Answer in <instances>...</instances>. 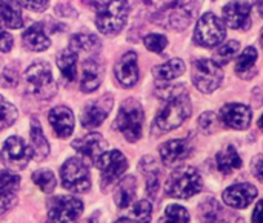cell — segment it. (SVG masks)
Listing matches in <instances>:
<instances>
[{
    "mask_svg": "<svg viewBox=\"0 0 263 223\" xmlns=\"http://www.w3.org/2000/svg\"><path fill=\"white\" fill-rule=\"evenodd\" d=\"M146 5L151 22L170 31L186 29L199 8L197 0H146Z\"/></svg>",
    "mask_w": 263,
    "mask_h": 223,
    "instance_id": "1",
    "label": "cell"
},
{
    "mask_svg": "<svg viewBox=\"0 0 263 223\" xmlns=\"http://www.w3.org/2000/svg\"><path fill=\"white\" fill-rule=\"evenodd\" d=\"M96 11V26L105 35H116L123 29L129 15L126 0H89Z\"/></svg>",
    "mask_w": 263,
    "mask_h": 223,
    "instance_id": "2",
    "label": "cell"
},
{
    "mask_svg": "<svg viewBox=\"0 0 263 223\" xmlns=\"http://www.w3.org/2000/svg\"><path fill=\"white\" fill-rule=\"evenodd\" d=\"M203 188L202 177L194 166L183 165L171 173L165 185V194L173 199L186 200L199 194Z\"/></svg>",
    "mask_w": 263,
    "mask_h": 223,
    "instance_id": "3",
    "label": "cell"
},
{
    "mask_svg": "<svg viewBox=\"0 0 263 223\" xmlns=\"http://www.w3.org/2000/svg\"><path fill=\"white\" fill-rule=\"evenodd\" d=\"M26 92L39 100H48L55 96L57 83L52 77L51 68L45 62L32 63L23 74Z\"/></svg>",
    "mask_w": 263,
    "mask_h": 223,
    "instance_id": "4",
    "label": "cell"
},
{
    "mask_svg": "<svg viewBox=\"0 0 263 223\" xmlns=\"http://www.w3.org/2000/svg\"><path fill=\"white\" fill-rule=\"evenodd\" d=\"M143 119L145 116L142 105L136 99H126L114 120V129L122 133L128 142L134 143L142 137Z\"/></svg>",
    "mask_w": 263,
    "mask_h": 223,
    "instance_id": "5",
    "label": "cell"
},
{
    "mask_svg": "<svg viewBox=\"0 0 263 223\" xmlns=\"http://www.w3.org/2000/svg\"><path fill=\"white\" fill-rule=\"evenodd\" d=\"M191 113H193L191 100L188 97V92H185L174 99L166 100V105L157 114L154 125L160 131H173L179 128L191 116Z\"/></svg>",
    "mask_w": 263,
    "mask_h": 223,
    "instance_id": "6",
    "label": "cell"
},
{
    "mask_svg": "<svg viewBox=\"0 0 263 223\" xmlns=\"http://www.w3.org/2000/svg\"><path fill=\"white\" fill-rule=\"evenodd\" d=\"M191 80L200 92L210 94L220 86L223 80V71L220 65L211 59H197L193 62Z\"/></svg>",
    "mask_w": 263,
    "mask_h": 223,
    "instance_id": "7",
    "label": "cell"
},
{
    "mask_svg": "<svg viewBox=\"0 0 263 223\" xmlns=\"http://www.w3.org/2000/svg\"><path fill=\"white\" fill-rule=\"evenodd\" d=\"M225 35H227L225 22L213 12H205L196 25L194 42L205 48H214L223 42Z\"/></svg>",
    "mask_w": 263,
    "mask_h": 223,
    "instance_id": "8",
    "label": "cell"
},
{
    "mask_svg": "<svg viewBox=\"0 0 263 223\" xmlns=\"http://www.w3.org/2000/svg\"><path fill=\"white\" fill-rule=\"evenodd\" d=\"M89 166L80 157L68 159L60 168L62 185L71 193H85L91 187Z\"/></svg>",
    "mask_w": 263,
    "mask_h": 223,
    "instance_id": "9",
    "label": "cell"
},
{
    "mask_svg": "<svg viewBox=\"0 0 263 223\" xmlns=\"http://www.w3.org/2000/svg\"><path fill=\"white\" fill-rule=\"evenodd\" d=\"M96 166L102 171L100 174L102 190L108 191L112 185H116L122 179L123 173L128 170V160L120 151L112 150V151H106L99 159Z\"/></svg>",
    "mask_w": 263,
    "mask_h": 223,
    "instance_id": "10",
    "label": "cell"
},
{
    "mask_svg": "<svg viewBox=\"0 0 263 223\" xmlns=\"http://www.w3.org/2000/svg\"><path fill=\"white\" fill-rule=\"evenodd\" d=\"M48 208V223H77L83 213V203L71 196L52 197Z\"/></svg>",
    "mask_w": 263,
    "mask_h": 223,
    "instance_id": "11",
    "label": "cell"
},
{
    "mask_svg": "<svg viewBox=\"0 0 263 223\" xmlns=\"http://www.w3.org/2000/svg\"><path fill=\"white\" fill-rule=\"evenodd\" d=\"M31 157H32L31 148L18 136L8 137L0 151L2 163L11 170H23Z\"/></svg>",
    "mask_w": 263,
    "mask_h": 223,
    "instance_id": "12",
    "label": "cell"
},
{
    "mask_svg": "<svg viewBox=\"0 0 263 223\" xmlns=\"http://www.w3.org/2000/svg\"><path fill=\"white\" fill-rule=\"evenodd\" d=\"M72 148L77 151L79 157L88 165L96 166L99 159L106 153V142L99 133L86 134L82 139H77L72 142Z\"/></svg>",
    "mask_w": 263,
    "mask_h": 223,
    "instance_id": "13",
    "label": "cell"
},
{
    "mask_svg": "<svg viewBox=\"0 0 263 223\" xmlns=\"http://www.w3.org/2000/svg\"><path fill=\"white\" fill-rule=\"evenodd\" d=\"M112 103H114V100L109 94H105L103 97H100L94 102H89L83 108L82 116H80L82 126L89 128V129L100 126L106 120V117L112 108Z\"/></svg>",
    "mask_w": 263,
    "mask_h": 223,
    "instance_id": "14",
    "label": "cell"
},
{
    "mask_svg": "<svg viewBox=\"0 0 263 223\" xmlns=\"http://www.w3.org/2000/svg\"><path fill=\"white\" fill-rule=\"evenodd\" d=\"M219 119L225 126L237 129V131H243L250 128L251 125L253 111L247 105H242V103H228L222 106L219 113Z\"/></svg>",
    "mask_w": 263,
    "mask_h": 223,
    "instance_id": "15",
    "label": "cell"
},
{
    "mask_svg": "<svg viewBox=\"0 0 263 223\" xmlns=\"http://www.w3.org/2000/svg\"><path fill=\"white\" fill-rule=\"evenodd\" d=\"M223 22L233 29H248L251 25V5L242 0H231L223 6Z\"/></svg>",
    "mask_w": 263,
    "mask_h": 223,
    "instance_id": "16",
    "label": "cell"
},
{
    "mask_svg": "<svg viewBox=\"0 0 263 223\" xmlns=\"http://www.w3.org/2000/svg\"><path fill=\"white\" fill-rule=\"evenodd\" d=\"M114 74L117 82L123 88H131L139 80V65H137V54L134 51L125 52L114 66Z\"/></svg>",
    "mask_w": 263,
    "mask_h": 223,
    "instance_id": "17",
    "label": "cell"
},
{
    "mask_svg": "<svg viewBox=\"0 0 263 223\" xmlns=\"http://www.w3.org/2000/svg\"><path fill=\"white\" fill-rule=\"evenodd\" d=\"M257 197V188L251 183H236L223 191V200L234 210H243Z\"/></svg>",
    "mask_w": 263,
    "mask_h": 223,
    "instance_id": "18",
    "label": "cell"
},
{
    "mask_svg": "<svg viewBox=\"0 0 263 223\" xmlns=\"http://www.w3.org/2000/svg\"><path fill=\"white\" fill-rule=\"evenodd\" d=\"M105 66L97 57H88L82 65L80 89L86 94L94 92L103 80Z\"/></svg>",
    "mask_w": 263,
    "mask_h": 223,
    "instance_id": "19",
    "label": "cell"
},
{
    "mask_svg": "<svg viewBox=\"0 0 263 223\" xmlns=\"http://www.w3.org/2000/svg\"><path fill=\"white\" fill-rule=\"evenodd\" d=\"M48 120L57 137L66 139L74 131V114L68 106H55L49 111Z\"/></svg>",
    "mask_w": 263,
    "mask_h": 223,
    "instance_id": "20",
    "label": "cell"
},
{
    "mask_svg": "<svg viewBox=\"0 0 263 223\" xmlns=\"http://www.w3.org/2000/svg\"><path fill=\"white\" fill-rule=\"evenodd\" d=\"M162 162L166 166H171L183 159H186L191 153V146L190 142L185 139H176V140H170L166 143H163L159 150Z\"/></svg>",
    "mask_w": 263,
    "mask_h": 223,
    "instance_id": "21",
    "label": "cell"
},
{
    "mask_svg": "<svg viewBox=\"0 0 263 223\" xmlns=\"http://www.w3.org/2000/svg\"><path fill=\"white\" fill-rule=\"evenodd\" d=\"M23 25V17L18 2L0 0V31L3 28L18 29Z\"/></svg>",
    "mask_w": 263,
    "mask_h": 223,
    "instance_id": "22",
    "label": "cell"
},
{
    "mask_svg": "<svg viewBox=\"0 0 263 223\" xmlns=\"http://www.w3.org/2000/svg\"><path fill=\"white\" fill-rule=\"evenodd\" d=\"M23 46L29 51H45L51 46V40L49 37L45 34L43 25L42 23H35L32 26H29L25 32H23Z\"/></svg>",
    "mask_w": 263,
    "mask_h": 223,
    "instance_id": "23",
    "label": "cell"
},
{
    "mask_svg": "<svg viewBox=\"0 0 263 223\" xmlns=\"http://www.w3.org/2000/svg\"><path fill=\"white\" fill-rule=\"evenodd\" d=\"M29 143H31V151L32 157L40 162L48 157L49 154V143L42 131V126L37 119H31V131H29Z\"/></svg>",
    "mask_w": 263,
    "mask_h": 223,
    "instance_id": "24",
    "label": "cell"
},
{
    "mask_svg": "<svg viewBox=\"0 0 263 223\" xmlns=\"http://www.w3.org/2000/svg\"><path fill=\"white\" fill-rule=\"evenodd\" d=\"M216 163H217L219 171L223 174H231V173L242 168V159H240L237 150L231 145L217 153Z\"/></svg>",
    "mask_w": 263,
    "mask_h": 223,
    "instance_id": "25",
    "label": "cell"
},
{
    "mask_svg": "<svg viewBox=\"0 0 263 223\" xmlns=\"http://www.w3.org/2000/svg\"><path fill=\"white\" fill-rule=\"evenodd\" d=\"M185 69H186V66H185V62L182 59H171L166 63L154 66L153 74H154V77L157 80L170 82V80H174V79L180 77L185 72Z\"/></svg>",
    "mask_w": 263,
    "mask_h": 223,
    "instance_id": "26",
    "label": "cell"
},
{
    "mask_svg": "<svg viewBox=\"0 0 263 223\" xmlns=\"http://www.w3.org/2000/svg\"><path fill=\"white\" fill-rule=\"evenodd\" d=\"M77 59L79 54L66 48L57 54V66L62 71V76L66 82H74L77 77Z\"/></svg>",
    "mask_w": 263,
    "mask_h": 223,
    "instance_id": "27",
    "label": "cell"
},
{
    "mask_svg": "<svg viewBox=\"0 0 263 223\" xmlns=\"http://www.w3.org/2000/svg\"><path fill=\"white\" fill-rule=\"evenodd\" d=\"M136 190H137V182L133 176H128L122 182H119V187L114 193L116 205L122 210L128 208L136 197Z\"/></svg>",
    "mask_w": 263,
    "mask_h": 223,
    "instance_id": "28",
    "label": "cell"
},
{
    "mask_svg": "<svg viewBox=\"0 0 263 223\" xmlns=\"http://www.w3.org/2000/svg\"><path fill=\"white\" fill-rule=\"evenodd\" d=\"M140 170L146 177V194L149 197H154L160 187V171L153 157H143L140 162Z\"/></svg>",
    "mask_w": 263,
    "mask_h": 223,
    "instance_id": "29",
    "label": "cell"
},
{
    "mask_svg": "<svg viewBox=\"0 0 263 223\" xmlns=\"http://www.w3.org/2000/svg\"><path fill=\"white\" fill-rule=\"evenodd\" d=\"M256 62H257V51L254 46H248L245 48L239 59H237V63H236V72L239 77L242 79H251L256 72L254 66H256Z\"/></svg>",
    "mask_w": 263,
    "mask_h": 223,
    "instance_id": "30",
    "label": "cell"
},
{
    "mask_svg": "<svg viewBox=\"0 0 263 223\" xmlns=\"http://www.w3.org/2000/svg\"><path fill=\"white\" fill-rule=\"evenodd\" d=\"M100 40L97 35L94 34H85V32H79L74 34L69 40V49H72L74 52H88L92 54L100 48Z\"/></svg>",
    "mask_w": 263,
    "mask_h": 223,
    "instance_id": "31",
    "label": "cell"
},
{
    "mask_svg": "<svg viewBox=\"0 0 263 223\" xmlns=\"http://www.w3.org/2000/svg\"><path fill=\"white\" fill-rule=\"evenodd\" d=\"M223 216L222 207L214 199H206L199 205V219L202 223H217Z\"/></svg>",
    "mask_w": 263,
    "mask_h": 223,
    "instance_id": "32",
    "label": "cell"
},
{
    "mask_svg": "<svg viewBox=\"0 0 263 223\" xmlns=\"http://www.w3.org/2000/svg\"><path fill=\"white\" fill-rule=\"evenodd\" d=\"M239 49H240V43H239L237 40H228L227 43L220 45V46L214 51L213 60H214L217 65H220V66H222V65H227V63H230V62L237 55Z\"/></svg>",
    "mask_w": 263,
    "mask_h": 223,
    "instance_id": "33",
    "label": "cell"
},
{
    "mask_svg": "<svg viewBox=\"0 0 263 223\" xmlns=\"http://www.w3.org/2000/svg\"><path fill=\"white\" fill-rule=\"evenodd\" d=\"M17 117H18L17 108L0 96V131L11 126L17 120Z\"/></svg>",
    "mask_w": 263,
    "mask_h": 223,
    "instance_id": "34",
    "label": "cell"
},
{
    "mask_svg": "<svg viewBox=\"0 0 263 223\" xmlns=\"http://www.w3.org/2000/svg\"><path fill=\"white\" fill-rule=\"evenodd\" d=\"M32 182L46 194L52 193L55 188V177H54L52 171H49V170H39V171L32 173Z\"/></svg>",
    "mask_w": 263,
    "mask_h": 223,
    "instance_id": "35",
    "label": "cell"
},
{
    "mask_svg": "<svg viewBox=\"0 0 263 223\" xmlns=\"http://www.w3.org/2000/svg\"><path fill=\"white\" fill-rule=\"evenodd\" d=\"M159 223H190V214L180 205H170Z\"/></svg>",
    "mask_w": 263,
    "mask_h": 223,
    "instance_id": "36",
    "label": "cell"
},
{
    "mask_svg": "<svg viewBox=\"0 0 263 223\" xmlns=\"http://www.w3.org/2000/svg\"><path fill=\"white\" fill-rule=\"evenodd\" d=\"M131 217L137 223H149L153 217V205L148 200H139L133 210H131Z\"/></svg>",
    "mask_w": 263,
    "mask_h": 223,
    "instance_id": "37",
    "label": "cell"
},
{
    "mask_svg": "<svg viewBox=\"0 0 263 223\" xmlns=\"http://www.w3.org/2000/svg\"><path fill=\"white\" fill-rule=\"evenodd\" d=\"M20 176L11 171H0V193L14 194L18 190Z\"/></svg>",
    "mask_w": 263,
    "mask_h": 223,
    "instance_id": "38",
    "label": "cell"
},
{
    "mask_svg": "<svg viewBox=\"0 0 263 223\" xmlns=\"http://www.w3.org/2000/svg\"><path fill=\"white\" fill-rule=\"evenodd\" d=\"M143 43H145V46H146L149 51H153V52H156V54H162L163 49H165L166 45H168V39H166L165 35H162V34H148V35L143 39Z\"/></svg>",
    "mask_w": 263,
    "mask_h": 223,
    "instance_id": "39",
    "label": "cell"
},
{
    "mask_svg": "<svg viewBox=\"0 0 263 223\" xmlns=\"http://www.w3.org/2000/svg\"><path fill=\"white\" fill-rule=\"evenodd\" d=\"M186 89H185V85H159L156 88V94L157 97H160L162 100H170V99H174L180 94H185Z\"/></svg>",
    "mask_w": 263,
    "mask_h": 223,
    "instance_id": "40",
    "label": "cell"
},
{
    "mask_svg": "<svg viewBox=\"0 0 263 223\" xmlns=\"http://www.w3.org/2000/svg\"><path fill=\"white\" fill-rule=\"evenodd\" d=\"M18 82V65H8L3 72L0 74V85L3 88H11L15 86Z\"/></svg>",
    "mask_w": 263,
    "mask_h": 223,
    "instance_id": "41",
    "label": "cell"
},
{
    "mask_svg": "<svg viewBox=\"0 0 263 223\" xmlns=\"http://www.w3.org/2000/svg\"><path fill=\"white\" fill-rule=\"evenodd\" d=\"M216 123H217V116L213 111H206L199 117V126L206 134H211L216 129Z\"/></svg>",
    "mask_w": 263,
    "mask_h": 223,
    "instance_id": "42",
    "label": "cell"
},
{
    "mask_svg": "<svg viewBox=\"0 0 263 223\" xmlns=\"http://www.w3.org/2000/svg\"><path fill=\"white\" fill-rule=\"evenodd\" d=\"M17 203L15 194H8V193H0V216L14 208Z\"/></svg>",
    "mask_w": 263,
    "mask_h": 223,
    "instance_id": "43",
    "label": "cell"
},
{
    "mask_svg": "<svg viewBox=\"0 0 263 223\" xmlns=\"http://www.w3.org/2000/svg\"><path fill=\"white\" fill-rule=\"evenodd\" d=\"M17 2H18V5L23 6L25 9L39 12V11H43V9L48 6V2H49V0H17Z\"/></svg>",
    "mask_w": 263,
    "mask_h": 223,
    "instance_id": "44",
    "label": "cell"
},
{
    "mask_svg": "<svg viewBox=\"0 0 263 223\" xmlns=\"http://www.w3.org/2000/svg\"><path fill=\"white\" fill-rule=\"evenodd\" d=\"M251 173L257 180H260L263 183V154L256 156L251 160Z\"/></svg>",
    "mask_w": 263,
    "mask_h": 223,
    "instance_id": "45",
    "label": "cell"
},
{
    "mask_svg": "<svg viewBox=\"0 0 263 223\" xmlns=\"http://www.w3.org/2000/svg\"><path fill=\"white\" fill-rule=\"evenodd\" d=\"M14 45L12 35L6 31H0V51L2 52H9Z\"/></svg>",
    "mask_w": 263,
    "mask_h": 223,
    "instance_id": "46",
    "label": "cell"
},
{
    "mask_svg": "<svg viewBox=\"0 0 263 223\" xmlns=\"http://www.w3.org/2000/svg\"><path fill=\"white\" fill-rule=\"evenodd\" d=\"M251 220H253V223H263V199L257 202V205L253 211Z\"/></svg>",
    "mask_w": 263,
    "mask_h": 223,
    "instance_id": "47",
    "label": "cell"
},
{
    "mask_svg": "<svg viewBox=\"0 0 263 223\" xmlns=\"http://www.w3.org/2000/svg\"><path fill=\"white\" fill-rule=\"evenodd\" d=\"M99 219H100V213H94L91 217H88L86 220H83V222L80 223H99Z\"/></svg>",
    "mask_w": 263,
    "mask_h": 223,
    "instance_id": "48",
    "label": "cell"
},
{
    "mask_svg": "<svg viewBox=\"0 0 263 223\" xmlns=\"http://www.w3.org/2000/svg\"><path fill=\"white\" fill-rule=\"evenodd\" d=\"M254 8L260 15H263V0H254Z\"/></svg>",
    "mask_w": 263,
    "mask_h": 223,
    "instance_id": "49",
    "label": "cell"
},
{
    "mask_svg": "<svg viewBox=\"0 0 263 223\" xmlns=\"http://www.w3.org/2000/svg\"><path fill=\"white\" fill-rule=\"evenodd\" d=\"M114 223H136V222H133V220H129V219H119L117 222H114Z\"/></svg>",
    "mask_w": 263,
    "mask_h": 223,
    "instance_id": "50",
    "label": "cell"
},
{
    "mask_svg": "<svg viewBox=\"0 0 263 223\" xmlns=\"http://www.w3.org/2000/svg\"><path fill=\"white\" fill-rule=\"evenodd\" d=\"M259 128L263 131V114H262V117L259 119Z\"/></svg>",
    "mask_w": 263,
    "mask_h": 223,
    "instance_id": "51",
    "label": "cell"
},
{
    "mask_svg": "<svg viewBox=\"0 0 263 223\" xmlns=\"http://www.w3.org/2000/svg\"><path fill=\"white\" fill-rule=\"evenodd\" d=\"M260 45L263 46V28H262V31H260Z\"/></svg>",
    "mask_w": 263,
    "mask_h": 223,
    "instance_id": "52",
    "label": "cell"
}]
</instances>
